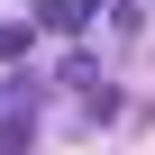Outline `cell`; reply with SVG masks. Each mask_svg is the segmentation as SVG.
<instances>
[{"instance_id": "cell-2", "label": "cell", "mask_w": 155, "mask_h": 155, "mask_svg": "<svg viewBox=\"0 0 155 155\" xmlns=\"http://www.w3.org/2000/svg\"><path fill=\"white\" fill-rule=\"evenodd\" d=\"M28 137H37V110H0V155H18Z\"/></svg>"}, {"instance_id": "cell-3", "label": "cell", "mask_w": 155, "mask_h": 155, "mask_svg": "<svg viewBox=\"0 0 155 155\" xmlns=\"http://www.w3.org/2000/svg\"><path fill=\"white\" fill-rule=\"evenodd\" d=\"M18 46H28V37H18V28H9V18H0V55H18Z\"/></svg>"}, {"instance_id": "cell-1", "label": "cell", "mask_w": 155, "mask_h": 155, "mask_svg": "<svg viewBox=\"0 0 155 155\" xmlns=\"http://www.w3.org/2000/svg\"><path fill=\"white\" fill-rule=\"evenodd\" d=\"M91 9H101V0H37V18H46V28H55V37H73V28H82V18H91Z\"/></svg>"}]
</instances>
